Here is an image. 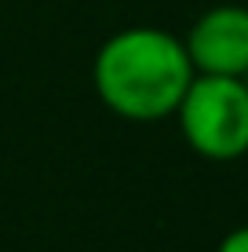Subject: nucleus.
Here are the masks:
<instances>
[{"label": "nucleus", "instance_id": "3", "mask_svg": "<svg viewBox=\"0 0 248 252\" xmlns=\"http://www.w3.org/2000/svg\"><path fill=\"white\" fill-rule=\"evenodd\" d=\"M193 73L241 77L248 73V7L216 4L183 37Z\"/></svg>", "mask_w": 248, "mask_h": 252}, {"label": "nucleus", "instance_id": "2", "mask_svg": "<svg viewBox=\"0 0 248 252\" xmlns=\"http://www.w3.org/2000/svg\"><path fill=\"white\" fill-rule=\"evenodd\" d=\"M172 117L186 146L204 161H237L248 154V88L241 77L193 73Z\"/></svg>", "mask_w": 248, "mask_h": 252}, {"label": "nucleus", "instance_id": "4", "mask_svg": "<svg viewBox=\"0 0 248 252\" xmlns=\"http://www.w3.org/2000/svg\"><path fill=\"white\" fill-rule=\"evenodd\" d=\"M216 252H248V227H237V230H230L223 241H219V249Z\"/></svg>", "mask_w": 248, "mask_h": 252}, {"label": "nucleus", "instance_id": "1", "mask_svg": "<svg viewBox=\"0 0 248 252\" xmlns=\"http://www.w3.org/2000/svg\"><path fill=\"white\" fill-rule=\"evenodd\" d=\"M193 81L183 37L161 26H124L110 33L91 59V92L121 121L153 125L175 114Z\"/></svg>", "mask_w": 248, "mask_h": 252}]
</instances>
